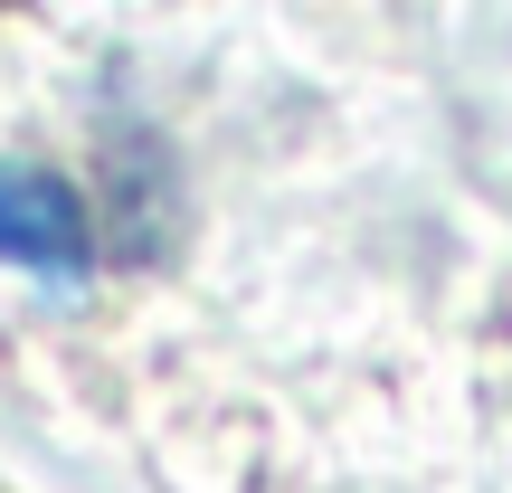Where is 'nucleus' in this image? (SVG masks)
<instances>
[{
	"instance_id": "f257e3e1",
	"label": "nucleus",
	"mask_w": 512,
	"mask_h": 493,
	"mask_svg": "<svg viewBox=\"0 0 512 493\" xmlns=\"http://www.w3.org/2000/svg\"><path fill=\"white\" fill-rule=\"evenodd\" d=\"M0 256L29 275H86L95 266V238H86V200H76L67 181H48V171H19L0 162Z\"/></svg>"
}]
</instances>
